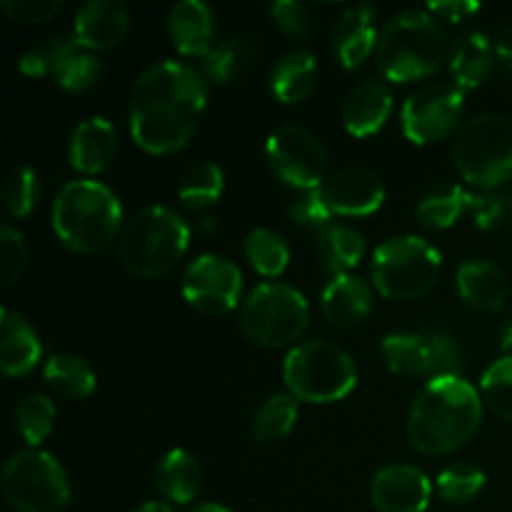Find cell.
Instances as JSON below:
<instances>
[{"instance_id":"obj_1","label":"cell","mask_w":512,"mask_h":512,"mask_svg":"<svg viewBox=\"0 0 512 512\" xmlns=\"http://www.w3.org/2000/svg\"><path fill=\"white\" fill-rule=\"evenodd\" d=\"M205 105L208 85L198 70L180 60H158L130 90V135L150 155L178 153L198 130Z\"/></svg>"},{"instance_id":"obj_2","label":"cell","mask_w":512,"mask_h":512,"mask_svg":"<svg viewBox=\"0 0 512 512\" xmlns=\"http://www.w3.org/2000/svg\"><path fill=\"white\" fill-rule=\"evenodd\" d=\"M483 425V395L460 375L435 378L410 405L408 440L423 455H448L463 448Z\"/></svg>"},{"instance_id":"obj_3","label":"cell","mask_w":512,"mask_h":512,"mask_svg":"<svg viewBox=\"0 0 512 512\" xmlns=\"http://www.w3.org/2000/svg\"><path fill=\"white\" fill-rule=\"evenodd\" d=\"M50 223L65 248L95 255L108 250L123 233V205L100 180H70L55 198Z\"/></svg>"},{"instance_id":"obj_4","label":"cell","mask_w":512,"mask_h":512,"mask_svg":"<svg viewBox=\"0 0 512 512\" xmlns=\"http://www.w3.org/2000/svg\"><path fill=\"white\" fill-rule=\"evenodd\" d=\"M448 53V38L428 10H403L380 30L378 65L393 83H413L433 75Z\"/></svg>"},{"instance_id":"obj_5","label":"cell","mask_w":512,"mask_h":512,"mask_svg":"<svg viewBox=\"0 0 512 512\" xmlns=\"http://www.w3.org/2000/svg\"><path fill=\"white\" fill-rule=\"evenodd\" d=\"M188 245L190 228L185 220L173 208L148 205L123 225L118 258L133 278L153 280L170 273L188 253Z\"/></svg>"},{"instance_id":"obj_6","label":"cell","mask_w":512,"mask_h":512,"mask_svg":"<svg viewBox=\"0 0 512 512\" xmlns=\"http://www.w3.org/2000/svg\"><path fill=\"white\" fill-rule=\"evenodd\" d=\"M283 380L295 400L315 405L338 403L358 385V368L348 350L333 340H308L285 355Z\"/></svg>"},{"instance_id":"obj_7","label":"cell","mask_w":512,"mask_h":512,"mask_svg":"<svg viewBox=\"0 0 512 512\" xmlns=\"http://www.w3.org/2000/svg\"><path fill=\"white\" fill-rule=\"evenodd\" d=\"M443 268V255L420 235H398L373 253L370 275L383 298L395 303L420 300L435 288Z\"/></svg>"},{"instance_id":"obj_8","label":"cell","mask_w":512,"mask_h":512,"mask_svg":"<svg viewBox=\"0 0 512 512\" xmlns=\"http://www.w3.org/2000/svg\"><path fill=\"white\" fill-rule=\"evenodd\" d=\"M453 160L463 180L495 190L512 178V120L483 113L465 120L453 143Z\"/></svg>"},{"instance_id":"obj_9","label":"cell","mask_w":512,"mask_h":512,"mask_svg":"<svg viewBox=\"0 0 512 512\" xmlns=\"http://www.w3.org/2000/svg\"><path fill=\"white\" fill-rule=\"evenodd\" d=\"M310 325V305L288 283H263L240 308V330L260 348H288Z\"/></svg>"},{"instance_id":"obj_10","label":"cell","mask_w":512,"mask_h":512,"mask_svg":"<svg viewBox=\"0 0 512 512\" xmlns=\"http://www.w3.org/2000/svg\"><path fill=\"white\" fill-rule=\"evenodd\" d=\"M5 503L18 512H60L70 503L65 468L45 450H18L0 478Z\"/></svg>"},{"instance_id":"obj_11","label":"cell","mask_w":512,"mask_h":512,"mask_svg":"<svg viewBox=\"0 0 512 512\" xmlns=\"http://www.w3.org/2000/svg\"><path fill=\"white\" fill-rule=\"evenodd\" d=\"M383 358L408 378H450L463 370V348L448 333H393L383 340Z\"/></svg>"},{"instance_id":"obj_12","label":"cell","mask_w":512,"mask_h":512,"mask_svg":"<svg viewBox=\"0 0 512 512\" xmlns=\"http://www.w3.org/2000/svg\"><path fill=\"white\" fill-rule=\"evenodd\" d=\"M265 158L280 183L298 190H318L328 180V153L310 130L283 125L265 143Z\"/></svg>"},{"instance_id":"obj_13","label":"cell","mask_w":512,"mask_h":512,"mask_svg":"<svg viewBox=\"0 0 512 512\" xmlns=\"http://www.w3.org/2000/svg\"><path fill=\"white\" fill-rule=\"evenodd\" d=\"M465 98L458 85L430 83L415 90L403 105V133L415 145H433L448 138L463 118Z\"/></svg>"},{"instance_id":"obj_14","label":"cell","mask_w":512,"mask_h":512,"mask_svg":"<svg viewBox=\"0 0 512 512\" xmlns=\"http://www.w3.org/2000/svg\"><path fill=\"white\" fill-rule=\"evenodd\" d=\"M183 298L190 308L208 318H220L235 310L243 290V273L223 255H200L183 273Z\"/></svg>"},{"instance_id":"obj_15","label":"cell","mask_w":512,"mask_h":512,"mask_svg":"<svg viewBox=\"0 0 512 512\" xmlns=\"http://www.w3.org/2000/svg\"><path fill=\"white\" fill-rule=\"evenodd\" d=\"M433 498L428 475L413 465H388L370 483V500L378 512H425Z\"/></svg>"},{"instance_id":"obj_16","label":"cell","mask_w":512,"mask_h":512,"mask_svg":"<svg viewBox=\"0 0 512 512\" xmlns=\"http://www.w3.org/2000/svg\"><path fill=\"white\" fill-rule=\"evenodd\" d=\"M325 200L335 215L363 218L373 215L385 203V188L378 173L368 168H343L325 180Z\"/></svg>"},{"instance_id":"obj_17","label":"cell","mask_w":512,"mask_h":512,"mask_svg":"<svg viewBox=\"0 0 512 512\" xmlns=\"http://www.w3.org/2000/svg\"><path fill=\"white\" fill-rule=\"evenodd\" d=\"M375 8L373 5H355L348 8L330 30V50L335 60L345 70H355L370 58L373 50H378V28H375Z\"/></svg>"},{"instance_id":"obj_18","label":"cell","mask_w":512,"mask_h":512,"mask_svg":"<svg viewBox=\"0 0 512 512\" xmlns=\"http://www.w3.org/2000/svg\"><path fill=\"white\" fill-rule=\"evenodd\" d=\"M130 28L128 5L120 0H90L75 15L73 35L85 50H113Z\"/></svg>"},{"instance_id":"obj_19","label":"cell","mask_w":512,"mask_h":512,"mask_svg":"<svg viewBox=\"0 0 512 512\" xmlns=\"http://www.w3.org/2000/svg\"><path fill=\"white\" fill-rule=\"evenodd\" d=\"M390 113H393V95H390L388 85L380 80L355 85L340 108L345 130L355 138H370L378 133L388 123Z\"/></svg>"},{"instance_id":"obj_20","label":"cell","mask_w":512,"mask_h":512,"mask_svg":"<svg viewBox=\"0 0 512 512\" xmlns=\"http://www.w3.org/2000/svg\"><path fill=\"white\" fill-rule=\"evenodd\" d=\"M43 358V343L33 325L10 308L0 310V368L8 378L35 370Z\"/></svg>"},{"instance_id":"obj_21","label":"cell","mask_w":512,"mask_h":512,"mask_svg":"<svg viewBox=\"0 0 512 512\" xmlns=\"http://www.w3.org/2000/svg\"><path fill=\"white\" fill-rule=\"evenodd\" d=\"M323 315L330 325L340 330L355 328L365 323L373 310V290L358 275H335L323 290Z\"/></svg>"},{"instance_id":"obj_22","label":"cell","mask_w":512,"mask_h":512,"mask_svg":"<svg viewBox=\"0 0 512 512\" xmlns=\"http://www.w3.org/2000/svg\"><path fill=\"white\" fill-rule=\"evenodd\" d=\"M118 150V135L110 120L88 118L73 130L68 145V158L78 173L98 175L113 163Z\"/></svg>"},{"instance_id":"obj_23","label":"cell","mask_w":512,"mask_h":512,"mask_svg":"<svg viewBox=\"0 0 512 512\" xmlns=\"http://www.w3.org/2000/svg\"><path fill=\"white\" fill-rule=\"evenodd\" d=\"M168 33L180 55L203 58L213 48V10L203 0H180L170 8Z\"/></svg>"},{"instance_id":"obj_24","label":"cell","mask_w":512,"mask_h":512,"mask_svg":"<svg viewBox=\"0 0 512 512\" xmlns=\"http://www.w3.org/2000/svg\"><path fill=\"white\" fill-rule=\"evenodd\" d=\"M458 293L470 308L480 313H498L508 298V280L505 273L490 260H465L458 268Z\"/></svg>"},{"instance_id":"obj_25","label":"cell","mask_w":512,"mask_h":512,"mask_svg":"<svg viewBox=\"0 0 512 512\" xmlns=\"http://www.w3.org/2000/svg\"><path fill=\"white\" fill-rule=\"evenodd\" d=\"M153 485L170 503L188 505L198 498L200 488H203V468L188 450H170L155 465Z\"/></svg>"},{"instance_id":"obj_26","label":"cell","mask_w":512,"mask_h":512,"mask_svg":"<svg viewBox=\"0 0 512 512\" xmlns=\"http://www.w3.org/2000/svg\"><path fill=\"white\" fill-rule=\"evenodd\" d=\"M498 63L495 43L485 33H468L450 50V73L460 90H473L490 78Z\"/></svg>"},{"instance_id":"obj_27","label":"cell","mask_w":512,"mask_h":512,"mask_svg":"<svg viewBox=\"0 0 512 512\" xmlns=\"http://www.w3.org/2000/svg\"><path fill=\"white\" fill-rule=\"evenodd\" d=\"M318 85V60L308 50H290L270 73V90L283 105H298L310 98Z\"/></svg>"},{"instance_id":"obj_28","label":"cell","mask_w":512,"mask_h":512,"mask_svg":"<svg viewBox=\"0 0 512 512\" xmlns=\"http://www.w3.org/2000/svg\"><path fill=\"white\" fill-rule=\"evenodd\" d=\"M43 378L55 395L65 400H85L95 393V370L80 355L60 353L45 363Z\"/></svg>"},{"instance_id":"obj_29","label":"cell","mask_w":512,"mask_h":512,"mask_svg":"<svg viewBox=\"0 0 512 512\" xmlns=\"http://www.w3.org/2000/svg\"><path fill=\"white\" fill-rule=\"evenodd\" d=\"M320 263L328 273L348 275L365 255V238L350 225H330L318 233Z\"/></svg>"},{"instance_id":"obj_30","label":"cell","mask_w":512,"mask_h":512,"mask_svg":"<svg viewBox=\"0 0 512 512\" xmlns=\"http://www.w3.org/2000/svg\"><path fill=\"white\" fill-rule=\"evenodd\" d=\"M253 58L255 48L248 40L228 38L220 40L218 45H213V48L200 58V70H203V78L210 80V83L228 85L248 73Z\"/></svg>"},{"instance_id":"obj_31","label":"cell","mask_w":512,"mask_h":512,"mask_svg":"<svg viewBox=\"0 0 512 512\" xmlns=\"http://www.w3.org/2000/svg\"><path fill=\"white\" fill-rule=\"evenodd\" d=\"M245 258L263 278H278L290 263V248L275 230L255 228L245 238Z\"/></svg>"},{"instance_id":"obj_32","label":"cell","mask_w":512,"mask_h":512,"mask_svg":"<svg viewBox=\"0 0 512 512\" xmlns=\"http://www.w3.org/2000/svg\"><path fill=\"white\" fill-rule=\"evenodd\" d=\"M225 175L223 168L215 163H198L185 173L183 183L178 188V198L185 208L205 210L215 205L223 195Z\"/></svg>"},{"instance_id":"obj_33","label":"cell","mask_w":512,"mask_h":512,"mask_svg":"<svg viewBox=\"0 0 512 512\" xmlns=\"http://www.w3.org/2000/svg\"><path fill=\"white\" fill-rule=\"evenodd\" d=\"M295 420H298V400L290 393L273 395L270 400H265V405L255 415V440H260V443H278V440H285L293 433Z\"/></svg>"},{"instance_id":"obj_34","label":"cell","mask_w":512,"mask_h":512,"mask_svg":"<svg viewBox=\"0 0 512 512\" xmlns=\"http://www.w3.org/2000/svg\"><path fill=\"white\" fill-rule=\"evenodd\" d=\"M468 198L470 193H465L460 185H448L445 190H438V193H430L420 200L418 215L420 225L430 230H445L453 228L458 223L460 215L468 210Z\"/></svg>"},{"instance_id":"obj_35","label":"cell","mask_w":512,"mask_h":512,"mask_svg":"<svg viewBox=\"0 0 512 512\" xmlns=\"http://www.w3.org/2000/svg\"><path fill=\"white\" fill-rule=\"evenodd\" d=\"M15 428L23 435L25 443L38 448L43 440H48V435L55 428L53 400L40 393H33L20 400L18 408H15Z\"/></svg>"},{"instance_id":"obj_36","label":"cell","mask_w":512,"mask_h":512,"mask_svg":"<svg viewBox=\"0 0 512 512\" xmlns=\"http://www.w3.org/2000/svg\"><path fill=\"white\" fill-rule=\"evenodd\" d=\"M75 48H80V43L75 40V35H53L45 43H40L38 48L28 50V53L20 58L18 68L23 70L30 78H45V75H53L60 70V65L65 63L70 53Z\"/></svg>"},{"instance_id":"obj_37","label":"cell","mask_w":512,"mask_h":512,"mask_svg":"<svg viewBox=\"0 0 512 512\" xmlns=\"http://www.w3.org/2000/svg\"><path fill=\"white\" fill-rule=\"evenodd\" d=\"M483 403L505 423H512V355L495 360L480 380Z\"/></svg>"},{"instance_id":"obj_38","label":"cell","mask_w":512,"mask_h":512,"mask_svg":"<svg viewBox=\"0 0 512 512\" xmlns=\"http://www.w3.org/2000/svg\"><path fill=\"white\" fill-rule=\"evenodd\" d=\"M485 488V473L473 463H453L438 475V490L445 503L465 505Z\"/></svg>"},{"instance_id":"obj_39","label":"cell","mask_w":512,"mask_h":512,"mask_svg":"<svg viewBox=\"0 0 512 512\" xmlns=\"http://www.w3.org/2000/svg\"><path fill=\"white\" fill-rule=\"evenodd\" d=\"M40 180L30 165L10 170L3 183V205L13 218H28L38 205Z\"/></svg>"},{"instance_id":"obj_40","label":"cell","mask_w":512,"mask_h":512,"mask_svg":"<svg viewBox=\"0 0 512 512\" xmlns=\"http://www.w3.org/2000/svg\"><path fill=\"white\" fill-rule=\"evenodd\" d=\"M100 75H103L100 58L80 45L60 65V70L55 73V83L63 90H68V93H85V90H90L98 83Z\"/></svg>"},{"instance_id":"obj_41","label":"cell","mask_w":512,"mask_h":512,"mask_svg":"<svg viewBox=\"0 0 512 512\" xmlns=\"http://www.w3.org/2000/svg\"><path fill=\"white\" fill-rule=\"evenodd\" d=\"M468 210L473 213L475 225L483 230L512 228V193H483L468 198Z\"/></svg>"},{"instance_id":"obj_42","label":"cell","mask_w":512,"mask_h":512,"mask_svg":"<svg viewBox=\"0 0 512 512\" xmlns=\"http://www.w3.org/2000/svg\"><path fill=\"white\" fill-rule=\"evenodd\" d=\"M333 210H330L328 200H325L323 190H308V193H303L300 198L293 200V205H290V218H293V223L303 225V228H310V230H318V233H323L325 228H330V220H333Z\"/></svg>"},{"instance_id":"obj_43","label":"cell","mask_w":512,"mask_h":512,"mask_svg":"<svg viewBox=\"0 0 512 512\" xmlns=\"http://www.w3.org/2000/svg\"><path fill=\"white\" fill-rule=\"evenodd\" d=\"M25 258H28V250H25L23 235L10 225H3L0 228V285L18 280L25 268Z\"/></svg>"},{"instance_id":"obj_44","label":"cell","mask_w":512,"mask_h":512,"mask_svg":"<svg viewBox=\"0 0 512 512\" xmlns=\"http://www.w3.org/2000/svg\"><path fill=\"white\" fill-rule=\"evenodd\" d=\"M270 18L290 38L303 40L313 33V15H310L308 5L295 3V0H278L270 5Z\"/></svg>"},{"instance_id":"obj_45","label":"cell","mask_w":512,"mask_h":512,"mask_svg":"<svg viewBox=\"0 0 512 512\" xmlns=\"http://www.w3.org/2000/svg\"><path fill=\"white\" fill-rule=\"evenodd\" d=\"M0 8L15 23L38 25L55 18L63 10V0H3Z\"/></svg>"},{"instance_id":"obj_46","label":"cell","mask_w":512,"mask_h":512,"mask_svg":"<svg viewBox=\"0 0 512 512\" xmlns=\"http://www.w3.org/2000/svg\"><path fill=\"white\" fill-rule=\"evenodd\" d=\"M478 10L480 3H473V0H440V3L428 5L430 15H440V18L450 20V23H460V20L478 13Z\"/></svg>"},{"instance_id":"obj_47","label":"cell","mask_w":512,"mask_h":512,"mask_svg":"<svg viewBox=\"0 0 512 512\" xmlns=\"http://www.w3.org/2000/svg\"><path fill=\"white\" fill-rule=\"evenodd\" d=\"M495 50H498V63L503 65V70L512 75V25L508 30H503L495 43Z\"/></svg>"},{"instance_id":"obj_48","label":"cell","mask_w":512,"mask_h":512,"mask_svg":"<svg viewBox=\"0 0 512 512\" xmlns=\"http://www.w3.org/2000/svg\"><path fill=\"white\" fill-rule=\"evenodd\" d=\"M500 348H503L505 355H512V310L500 325Z\"/></svg>"},{"instance_id":"obj_49","label":"cell","mask_w":512,"mask_h":512,"mask_svg":"<svg viewBox=\"0 0 512 512\" xmlns=\"http://www.w3.org/2000/svg\"><path fill=\"white\" fill-rule=\"evenodd\" d=\"M135 512H175V510H173V505L163 503V500H148V503L140 505Z\"/></svg>"},{"instance_id":"obj_50","label":"cell","mask_w":512,"mask_h":512,"mask_svg":"<svg viewBox=\"0 0 512 512\" xmlns=\"http://www.w3.org/2000/svg\"><path fill=\"white\" fill-rule=\"evenodd\" d=\"M190 512H230V510L223 508V505H218V503H203V505H198V508H193Z\"/></svg>"}]
</instances>
